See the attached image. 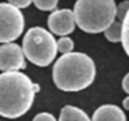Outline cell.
<instances>
[{
	"instance_id": "6da1fadb",
	"label": "cell",
	"mask_w": 129,
	"mask_h": 121,
	"mask_svg": "<svg viewBox=\"0 0 129 121\" xmlns=\"http://www.w3.org/2000/svg\"><path fill=\"white\" fill-rule=\"evenodd\" d=\"M39 85L33 84L26 74L10 70L0 74V116L18 118L29 111Z\"/></svg>"
},
{
	"instance_id": "7a4b0ae2",
	"label": "cell",
	"mask_w": 129,
	"mask_h": 121,
	"mask_svg": "<svg viewBox=\"0 0 129 121\" xmlns=\"http://www.w3.org/2000/svg\"><path fill=\"white\" fill-rule=\"evenodd\" d=\"M95 74L96 69L91 57L82 52H67L54 65L52 79L59 89L74 92L89 87Z\"/></svg>"
},
{
	"instance_id": "3957f363",
	"label": "cell",
	"mask_w": 129,
	"mask_h": 121,
	"mask_svg": "<svg viewBox=\"0 0 129 121\" xmlns=\"http://www.w3.org/2000/svg\"><path fill=\"white\" fill-rule=\"evenodd\" d=\"M114 0H77L74 3L76 23L87 33L104 32L115 18Z\"/></svg>"
},
{
	"instance_id": "277c9868",
	"label": "cell",
	"mask_w": 129,
	"mask_h": 121,
	"mask_svg": "<svg viewBox=\"0 0 129 121\" xmlns=\"http://www.w3.org/2000/svg\"><path fill=\"white\" fill-rule=\"evenodd\" d=\"M22 50L25 57L37 66H48L55 59L58 52L56 40L48 30L40 26L27 30L23 37Z\"/></svg>"
},
{
	"instance_id": "5b68a950",
	"label": "cell",
	"mask_w": 129,
	"mask_h": 121,
	"mask_svg": "<svg viewBox=\"0 0 129 121\" xmlns=\"http://www.w3.org/2000/svg\"><path fill=\"white\" fill-rule=\"evenodd\" d=\"M25 18L19 8L10 3H0V43L17 40L23 32Z\"/></svg>"
},
{
	"instance_id": "8992f818",
	"label": "cell",
	"mask_w": 129,
	"mask_h": 121,
	"mask_svg": "<svg viewBox=\"0 0 129 121\" xmlns=\"http://www.w3.org/2000/svg\"><path fill=\"white\" fill-rule=\"evenodd\" d=\"M26 66L23 50L18 44L7 43L0 45V70L10 72V70H19Z\"/></svg>"
},
{
	"instance_id": "52a82bcc",
	"label": "cell",
	"mask_w": 129,
	"mask_h": 121,
	"mask_svg": "<svg viewBox=\"0 0 129 121\" xmlns=\"http://www.w3.org/2000/svg\"><path fill=\"white\" fill-rule=\"evenodd\" d=\"M76 26L74 12L69 8L54 11L48 17V28L54 35L58 36H67L73 33Z\"/></svg>"
},
{
	"instance_id": "ba28073f",
	"label": "cell",
	"mask_w": 129,
	"mask_h": 121,
	"mask_svg": "<svg viewBox=\"0 0 129 121\" xmlns=\"http://www.w3.org/2000/svg\"><path fill=\"white\" fill-rule=\"evenodd\" d=\"M92 121H126L125 113L115 105H103L95 110Z\"/></svg>"
},
{
	"instance_id": "9c48e42d",
	"label": "cell",
	"mask_w": 129,
	"mask_h": 121,
	"mask_svg": "<svg viewBox=\"0 0 129 121\" xmlns=\"http://www.w3.org/2000/svg\"><path fill=\"white\" fill-rule=\"evenodd\" d=\"M59 121H92L85 111L74 106H64L60 110Z\"/></svg>"
},
{
	"instance_id": "30bf717a",
	"label": "cell",
	"mask_w": 129,
	"mask_h": 121,
	"mask_svg": "<svg viewBox=\"0 0 129 121\" xmlns=\"http://www.w3.org/2000/svg\"><path fill=\"white\" fill-rule=\"evenodd\" d=\"M122 22H124L122 19L115 17L114 21L110 23V26L104 30V36H106V39L109 41H111V43L121 41V39H122Z\"/></svg>"
},
{
	"instance_id": "8fae6325",
	"label": "cell",
	"mask_w": 129,
	"mask_h": 121,
	"mask_svg": "<svg viewBox=\"0 0 129 121\" xmlns=\"http://www.w3.org/2000/svg\"><path fill=\"white\" fill-rule=\"evenodd\" d=\"M121 41H122V45H124L125 52H126L128 57H129V10L124 18V22H122V39H121Z\"/></svg>"
},
{
	"instance_id": "7c38bea8",
	"label": "cell",
	"mask_w": 129,
	"mask_h": 121,
	"mask_svg": "<svg viewBox=\"0 0 129 121\" xmlns=\"http://www.w3.org/2000/svg\"><path fill=\"white\" fill-rule=\"evenodd\" d=\"M56 45H58V51L62 52V54H67V52H72L73 51V40L70 37H66V36H62V39L56 41Z\"/></svg>"
},
{
	"instance_id": "4fadbf2b",
	"label": "cell",
	"mask_w": 129,
	"mask_h": 121,
	"mask_svg": "<svg viewBox=\"0 0 129 121\" xmlns=\"http://www.w3.org/2000/svg\"><path fill=\"white\" fill-rule=\"evenodd\" d=\"M58 2L59 0H33L36 7L39 10H43V11H51L54 8H56Z\"/></svg>"
},
{
	"instance_id": "5bb4252c",
	"label": "cell",
	"mask_w": 129,
	"mask_h": 121,
	"mask_svg": "<svg viewBox=\"0 0 129 121\" xmlns=\"http://www.w3.org/2000/svg\"><path fill=\"white\" fill-rule=\"evenodd\" d=\"M128 10H129V0L119 3V6L117 7V11H115V17L124 21V18H125V15H126Z\"/></svg>"
},
{
	"instance_id": "9a60e30c",
	"label": "cell",
	"mask_w": 129,
	"mask_h": 121,
	"mask_svg": "<svg viewBox=\"0 0 129 121\" xmlns=\"http://www.w3.org/2000/svg\"><path fill=\"white\" fill-rule=\"evenodd\" d=\"M33 0H8V3L10 4L15 6L17 8H26L30 6V3H32Z\"/></svg>"
},
{
	"instance_id": "2e32d148",
	"label": "cell",
	"mask_w": 129,
	"mask_h": 121,
	"mask_svg": "<svg viewBox=\"0 0 129 121\" xmlns=\"http://www.w3.org/2000/svg\"><path fill=\"white\" fill-rule=\"evenodd\" d=\"M33 121H56V120H55V117L51 113H39L33 118Z\"/></svg>"
},
{
	"instance_id": "e0dca14e",
	"label": "cell",
	"mask_w": 129,
	"mask_h": 121,
	"mask_svg": "<svg viewBox=\"0 0 129 121\" xmlns=\"http://www.w3.org/2000/svg\"><path fill=\"white\" fill-rule=\"evenodd\" d=\"M122 88L126 94H129V73L125 74V77L122 79Z\"/></svg>"
},
{
	"instance_id": "ac0fdd59",
	"label": "cell",
	"mask_w": 129,
	"mask_h": 121,
	"mask_svg": "<svg viewBox=\"0 0 129 121\" xmlns=\"http://www.w3.org/2000/svg\"><path fill=\"white\" fill-rule=\"evenodd\" d=\"M122 106H124L125 110H129V96L124 99V102H122Z\"/></svg>"
}]
</instances>
